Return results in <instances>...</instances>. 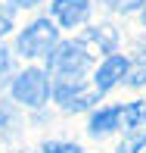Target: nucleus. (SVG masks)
Masks as SVG:
<instances>
[{
  "label": "nucleus",
  "instance_id": "obj_6",
  "mask_svg": "<svg viewBox=\"0 0 146 153\" xmlns=\"http://www.w3.org/2000/svg\"><path fill=\"white\" fill-rule=\"evenodd\" d=\"M121 125V106H106V109H96L90 116V134L103 137V134H112V131Z\"/></svg>",
  "mask_w": 146,
  "mask_h": 153
},
{
  "label": "nucleus",
  "instance_id": "obj_3",
  "mask_svg": "<svg viewBox=\"0 0 146 153\" xmlns=\"http://www.w3.org/2000/svg\"><path fill=\"white\" fill-rule=\"evenodd\" d=\"M12 97L25 106H44L47 97H50V78H47L44 69H25V72L16 75L12 81Z\"/></svg>",
  "mask_w": 146,
  "mask_h": 153
},
{
  "label": "nucleus",
  "instance_id": "obj_15",
  "mask_svg": "<svg viewBox=\"0 0 146 153\" xmlns=\"http://www.w3.org/2000/svg\"><path fill=\"white\" fill-rule=\"evenodd\" d=\"M12 31V10H6V6H0V38L3 34Z\"/></svg>",
  "mask_w": 146,
  "mask_h": 153
},
{
  "label": "nucleus",
  "instance_id": "obj_9",
  "mask_svg": "<svg viewBox=\"0 0 146 153\" xmlns=\"http://www.w3.org/2000/svg\"><path fill=\"white\" fill-rule=\"evenodd\" d=\"M84 91V85H81V78H62V81H56V85L50 88V94L56 97V100L62 103V106H65L68 100H72L75 94H81Z\"/></svg>",
  "mask_w": 146,
  "mask_h": 153
},
{
  "label": "nucleus",
  "instance_id": "obj_18",
  "mask_svg": "<svg viewBox=\"0 0 146 153\" xmlns=\"http://www.w3.org/2000/svg\"><path fill=\"white\" fill-rule=\"evenodd\" d=\"M0 125H3V113H0Z\"/></svg>",
  "mask_w": 146,
  "mask_h": 153
},
{
  "label": "nucleus",
  "instance_id": "obj_5",
  "mask_svg": "<svg viewBox=\"0 0 146 153\" xmlns=\"http://www.w3.org/2000/svg\"><path fill=\"white\" fill-rule=\"evenodd\" d=\"M128 69H131V59H128V56H118V53H112L109 59H103V66L96 69V78H93L96 91L106 94L109 88H115L118 81L128 75Z\"/></svg>",
  "mask_w": 146,
  "mask_h": 153
},
{
  "label": "nucleus",
  "instance_id": "obj_11",
  "mask_svg": "<svg viewBox=\"0 0 146 153\" xmlns=\"http://www.w3.org/2000/svg\"><path fill=\"white\" fill-rule=\"evenodd\" d=\"M146 147V131H134L131 137H124L121 144H118V153H137Z\"/></svg>",
  "mask_w": 146,
  "mask_h": 153
},
{
  "label": "nucleus",
  "instance_id": "obj_13",
  "mask_svg": "<svg viewBox=\"0 0 146 153\" xmlns=\"http://www.w3.org/2000/svg\"><path fill=\"white\" fill-rule=\"evenodd\" d=\"M103 3L112 6V10H118V13H131V10H140L146 0H103Z\"/></svg>",
  "mask_w": 146,
  "mask_h": 153
},
{
  "label": "nucleus",
  "instance_id": "obj_16",
  "mask_svg": "<svg viewBox=\"0 0 146 153\" xmlns=\"http://www.w3.org/2000/svg\"><path fill=\"white\" fill-rule=\"evenodd\" d=\"M12 6H22V10H28V6H37L40 0H10Z\"/></svg>",
  "mask_w": 146,
  "mask_h": 153
},
{
  "label": "nucleus",
  "instance_id": "obj_12",
  "mask_svg": "<svg viewBox=\"0 0 146 153\" xmlns=\"http://www.w3.org/2000/svg\"><path fill=\"white\" fill-rule=\"evenodd\" d=\"M40 153H81V147L68 141H47V144H40Z\"/></svg>",
  "mask_w": 146,
  "mask_h": 153
},
{
  "label": "nucleus",
  "instance_id": "obj_10",
  "mask_svg": "<svg viewBox=\"0 0 146 153\" xmlns=\"http://www.w3.org/2000/svg\"><path fill=\"white\" fill-rule=\"evenodd\" d=\"M96 97H100V91H96V88H93V91H81V94H75L72 100L65 103V109H68V113L87 109V106H93V103H96Z\"/></svg>",
  "mask_w": 146,
  "mask_h": 153
},
{
  "label": "nucleus",
  "instance_id": "obj_8",
  "mask_svg": "<svg viewBox=\"0 0 146 153\" xmlns=\"http://www.w3.org/2000/svg\"><path fill=\"white\" fill-rule=\"evenodd\" d=\"M121 125L124 128H140V125H146V100L121 106Z\"/></svg>",
  "mask_w": 146,
  "mask_h": 153
},
{
  "label": "nucleus",
  "instance_id": "obj_4",
  "mask_svg": "<svg viewBox=\"0 0 146 153\" xmlns=\"http://www.w3.org/2000/svg\"><path fill=\"white\" fill-rule=\"evenodd\" d=\"M50 13H53V19H56L59 25L78 28V25H84L87 16H90V0H53Z\"/></svg>",
  "mask_w": 146,
  "mask_h": 153
},
{
  "label": "nucleus",
  "instance_id": "obj_17",
  "mask_svg": "<svg viewBox=\"0 0 146 153\" xmlns=\"http://www.w3.org/2000/svg\"><path fill=\"white\" fill-rule=\"evenodd\" d=\"M143 22H146V3H143Z\"/></svg>",
  "mask_w": 146,
  "mask_h": 153
},
{
  "label": "nucleus",
  "instance_id": "obj_14",
  "mask_svg": "<svg viewBox=\"0 0 146 153\" xmlns=\"http://www.w3.org/2000/svg\"><path fill=\"white\" fill-rule=\"evenodd\" d=\"M10 72H12V59H10V53L0 47V88L10 81Z\"/></svg>",
  "mask_w": 146,
  "mask_h": 153
},
{
  "label": "nucleus",
  "instance_id": "obj_7",
  "mask_svg": "<svg viewBox=\"0 0 146 153\" xmlns=\"http://www.w3.org/2000/svg\"><path fill=\"white\" fill-rule=\"evenodd\" d=\"M84 50L90 53V50H100V53H112L115 50V44H118V34H115V28H109V25H100V28H90L87 34H84Z\"/></svg>",
  "mask_w": 146,
  "mask_h": 153
},
{
  "label": "nucleus",
  "instance_id": "obj_2",
  "mask_svg": "<svg viewBox=\"0 0 146 153\" xmlns=\"http://www.w3.org/2000/svg\"><path fill=\"white\" fill-rule=\"evenodd\" d=\"M50 69L62 78H81L90 69V53L84 50L81 41H62L50 50Z\"/></svg>",
  "mask_w": 146,
  "mask_h": 153
},
{
  "label": "nucleus",
  "instance_id": "obj_1",
  "mask_svg": "<svg viewBox=\"0 0 146 153\" xmlns=\"http://www.w3.org/2000/svg\"><path fill=\"white\" fill-rule=\"evenodd\" d=\"M59 44L56 25L50 19H34V22L16 38V50L25 59H37V56H50V50Z\"/></svg>",
  "mask_w": 146,
  "mask_h": 153
}]
</instances>
